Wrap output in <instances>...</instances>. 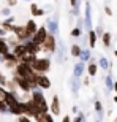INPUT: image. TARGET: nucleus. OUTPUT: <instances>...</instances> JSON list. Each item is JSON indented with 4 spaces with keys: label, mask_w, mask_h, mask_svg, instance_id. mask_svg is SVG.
Returning <instances> with one entry per match:
<instances>
[{
    "label": "nucleus",
    "mask_w": 117,
    "mask_h": 122,
    "mask_svg": "<svg viewBox=\"0 0 117 122\" xmlns=\"http://www.w3.org/2000/svg\"><path fill=\"white\" fill-rule=\"evenodd\" d=\"M5 95H6V87L0 86V100H3V98H5Z\"/></svg>",
    "instance_id": "obj_35"
},
{
    "label": "nucleus",
    "mask_w": 117,
    "mask_h": 122,
    "mask_svg": "<svg viewBox=\"0 0 117 122\" xmlns=\"http://www.w3.org/2000/svg\"><path fill=\"white\" fill-rule=\"evenodd\" d=\"M55 49H57V35L48 33V36L44 38L43 45H41V51L48 52V54H54Z\"/></svg>",
    "instance_id": "obj_2"
},
{
    "label": "nucleus",
    "mask_w": 117,
    "mask_h": 122,
    "mask_svg": "<svg viewBox=\"0 0 117 122\" xmlns=\"http://www.w3.org/2000/svg\"><path fill=\"white\" fill-rule=\"evenodd\" d=\"M73 121H74V122H82V121H86V114H84V113H79V111H78Z\"/></svg>",
    "instance_id": "obj_31"
},
{
    "label": "nucleus",
    "mask_w": 117,
    "mask_h": 122,
    "mask_svg": "<svg viewBox=\"0 0 117 122\" xmlns=\"http://www.w3.org/2000/svg\"><path fill=\"white\" fill-rule=\"evenodd\" d=\"M81 51L82 48L79 45H71V48H70V54H71V57H74V59H79V56H81Z\"/></svg>",
    "instance_id": "obj_22"
},
{
    "label": "nucleus",
    "mask_w": 117,
    "mask_h": 122,
    "mask_svg": "<svg viewBox=\"0 0 117 122\" xmlns=\"http://www.w3.org/2000/svg\"><path fill=\"white\" fill-rule=\"evenodd\" d=\"M93 30H95V33H97L98 36H101V35H103V27H101V25H98V27H97V29H93Z\"/></svg>",
    "instance_id": "obj_36"
},
{
    "label": "nucleus",
    "mask_w": 117,
    "mask_h": 122,
    "mask_svg": "<svg viewBox=\"0 0 117 122\" xmlns=\"http://www.w3.org/2000/svg\"><path fill=\"white\" fill-rule=\"evenodd\" d=\"M84 70H86V62H78L74 63V67H73V76H78L81 78L82 75H84Z\"/></svg>",
    "instance_id": "obj_12"
},
{
    "label": "nucleus",
    "mask_w": 117,
    "mask_h": 122,
    "mask_svg": "<svg viewBox=\"0 0 117 122\" xmlns=\"http://www.w3.org/2000/svg\"><path fill=\"white\" fill-rule=\"evenodd\" d=\"M6 5L13 8V6H16V5H18V0H6Z\"/></svg>",
    "instance_id": "obj_37"
},
{
    "label": "nucleus",
    "mask_w": 117,
    "mask_h": 122,
    "mask_svg": "<svg viewBox=\"0 0 117 122\" xmlns=\"http://www.w3.org/2000/svg\"><path fill=\"white\" fill-rule=\"evenodd\" d=\"M104 84H106V89L108 91H112V86H114V79H112V75L109 73L108 76L104 78Z\"/></svg>",
    "instance_id": "obj_27"
},
{
    "label": "nucleus",
    "mask_w": 117,
    "mask_h": 122,
    "mask_svg": "<svg viewBox=\"0 0 117 122\" xmlns=\"http://www.w3.org/2000/svg\"><path fill=\"white\" fill-rule=\"evenodd\" d=\"M0 8H2V5H0Z\"/></svg>",
    "instance_id": "obj_48"
},
{
    "label": "nucleus",
    "mask_w": 117,
    "mask_h": 122,
    "mask_svg": "<svg viewBox=\"0 0 117 122\" xmlns=\"http://www.w3.org/2000/svg\"><path fill=\"white\" fill-rule=\"evenodd\" d=\"M87 36H89V46H90V49H93L95 46H97V38H98V35L95 33L93 29H90V30H87Z\"/></svg>",
    "instance_id": "obj_17"
},
{
    "label": "nucleus",
    "mask_w": 117,
    "mask_h": 122,
    "mask_svg": "<svg viewBox=\"0 0 117 122\" xmlns=\"http://www.w3.org/2000/svg\"><path fill=\"white\" fill-rule=\"evenodd\" d=\"M116 119H117V117H116Z\"/></svg>",
    "instance_id": "obj_49"
},
{
    "label": "nucleus",
    "mask_w": 117,
    "mask_h": 122,
    "mask_svg": "<svg viewBox=\"0 0 117 122\" xmlns=\"http://www.w3.org/2000/svg\"><path fill=\"white\" fill-rule=\"evenodd\" d=\"M18 100H21L18 97V94H16V92H11V91H8V89H6V95H5V98H3V102L6 105H13V103H16V102H18Z\"/></svg>",
    "instance_id": "obj_10"
},
{
    "label": "nucleus",
    "mask_w": 117,
    "mask_h": 122,
    "mask_svg": "<svg viewBox=\"0 0 117 122\" xmlns=\"http://www.w3.org/2000/svg\"><path fill=\"white\" fill-rule=\"evenodd\" d=\"M46 29H48V33H52V35H58V19L55 18H48L46 19Z\"/></svg>",
    "instance_id": "obj_8"
},
{
    "label": "nucleus",
    "mask_w": 117,
    "mask_h": 122,
    "mask_svg": "<svg viewBox=\"0 0 117 122\" xmlns=\"http://www.w3.org/2000/svg\"><path fill=\"white\" fill-rule=\"evenodd\" d=\"M11 52H13L14 56H16V57H21V56L24 54V52H25V48H24V43H16V45L13 46V48H11Z\"/></svg>",
    "instance_id": "obj_16"
},
{
    "label": "nucleus",
    "mask_w": 117,
    "mask_h": 122,
    "mask_svg": "<svg viewBox=\"0 0 117 122\" xmlns=\"http://www.w3.org/2000/svg\"><path fill=\"white\" fill-rule=\"evenodd\" d=\"M18 121L19 122H29V121H32V119L29 117V116H25V114H19V116H18Z\"/></svg>",
    "instance_id": "obj_33"
},
{
    "label": "nucleus",
    "mask_w": 117,
    "mask_h": 122,
    "mask_svg": "<svg viewBox=\"0 0 117 122\" xmlns=\"http://www.w3.org/2000/svg\"><path fill=\"white\" fill-rule=\"evenodd\" d=\"M104 13L108 14V16H112V10L109 8V6H104Z\"/></svg>",
    "instance_id": "obj_38"
},
{
    "label": "nucleus",
    "mask_w": 117,
    "mask_h": 122,
    "mask_svg": "<svg viewBox=\"0 0 117 122\" xmlns=\"http://www.w3.org/2000/svg\"><path fill=\"white\" fill-rule=\"evenodd\" d=\"M84 30H90L92 29V5L90 2H86L84 5Z\"/></svg>",
    "instance_id": "obj_4"
},
{
    "label": "nucleus",
    "mask_w": 117,
    "mask_h": 122,
    "mask_svg": "<svg viewBox=\"0 0 117 122\" xmlns=\"http://www.w3.org/2000/svg\"><path fill=\"white\" fill-rule=\"evenodd\" d=\"M5 84H6V76H5L3 73H2V70H0V86L5 87Z\"/></svg>",
    "instance_id": "obj_34"
},
{
    "label": "nucleus",
    "mask_w": 117,
    "mask_h": 122,
    "mask_svg": "<svg viewBox=\"0 0 117 122\" xmlns=\"http://www.w3.org/2000/svg\"><path fill=\"white\" fill-rule=\"evenodd\" d=\"M30 13H32V16H33V18H40V16H44L46 11L43 8H40L36 3H33V2H32V3H30Z\"/></svg>",
    "instance_id": "obj_14"
},
{
    "label": "nucleus",
    "mask_w": 117,
    "mask_h": 122,
    "mask_svg": "<svg viewBox=\"0 0 117 122\" xmlns=\"http://www.w3.org/2000/svg\"><path fill=\"white\" fill-rule=\"evenodd\" d=\"M97 63H98V67L101 68V70H109V68H111V63H109V60L106 59V57H100Z\"/></svg>",
    "instance_id": "obj_23"
},
{
    "label": "nucleus",
    "mask_w": 117,
    "mask_h": 122,
    "mask_svg": "<svg viewBox=\"0 0 117 122\" xmlns=\"http://www.w3.org/2000/svg\"><path fill=\"white\" fill-rule=\"evenodd\" d=\"M79 59H81L82 62H89V60L92 59V52H90V49H82Z\"/></svg>",
    "instance_id": "obj_24"
},
{
    "label": "nucleus",
    "mask_w": 117,
    "mask_h": 122,
    "mask_svg": "<svg viewBox=\"0 0 117 122\" xmlns=\"http://www.w3.org/2000/svg\"><path fill=\"white\" fill-rule=\"evenodd\" d=\"M112 89H114V91H116V95H117V81L114 82V86H112Z\"/></svg>",
    "instance_id": "obj_43"
},
{
    "label": "nucleus",
    "mask_w": 117,
    "mask_h": 122,
    "mask_svg": "<svg viewBox=\"0 0 117 122\" xmlns=\"http://www.w3.org/2000/svg\"><path fill=\"white\" fill-rule=\"evenodd\" d=\"M90 84V78H86V79H84V86H89Z\"/></svg>",
    "instance_id": "obj_41"
},
{
    "label": "nucleus",
    "mask_w": 117,
    "mask_h": 122,
    "mask_svg": "<svg viewBox=\"0 0 117 122\" xmlns=\"http://www.w3.org/2000/svg\"><path fill=\"white\" fill-rule=\"evenodd\" d=\"M36 86L41 87L43 91H46V89H51L52 82H51L49 76L46 73H36Z\"/></svg>",
    "instance_id": "obj_6"
},
{
    "label": "nucleus",
    "mask_w": 117,
    "mask_h": 122,
    "mask_svg": "<svg viewBox=\"0 0 117 122\" xmlns=\"http://www.w3.org/2000/svg\"><path fill=\"white\" fill-rule=\"evenodd\" d=\"M24 2H32V0H24Z\"/></svg>",
    "instance_id": "obj_46"
},
{
    "label": "nucleus",
    "mask_w": 117,
    "mask_h": 122,
    "mask_svg": "<svg viewBox=\"0 0 117 122\" xmlns=\"http://www.w3.org/2000/svg\"><path fill=\"white\" fill-rule=\"evenodd\" d=\"M0 14H2L3 18H6V16H10V14H13V13H11V6L6 5V6H3V8H0Z\"/></svg>",
    "instance_id": "obj_29"
},
{
    "label": "nucleus",
    "mask_w": 117,
    "mask_h": 122,
    "mask_svg": "<svg viewBox=\"0 0 117 122\" xmlns=\"http://www.w3.org/2000/svg\"><path fill=\"white\" fill-rule=\"evenodd\" d=\"M0 114H8V105L3 100H0Z\"/></svg>",
    "instance_id": "obj_30"
},
{
    "label": "nucleus",
    "mask_w": 117,
    "mask_h": 122,
    "mask_svg": "<svg viewBox=\"0 0 117 122\" xmlns=\"http://www.w3.org/2000/svg\"><path fill=\"white\" fill-rule=\"evenodd\" d=\"M70 86H71L73 95H78V92H79V87H81V81H79V78H78V76H73L71 79H70Z\"/></svg>",
    "instance_id": "obj_15"
},
{
    "label": "nucleus",
    "mask_w": 117,
    "mask_h": 122,
    "mask_svg": "<svg viewBox=\"0 0 117 122\" xmlns=\"http://www.w3.org/2000/svg\"><path fill=\"white\" fill-rule=\"evenodd\" d=\"M62 121H63V122H70V121H71V117H70V116H63Z\"/></svg>",
    "instance_id": "obj_40"
},
{
    "label": "nucleus",
    "mask_w": 117,
    "mask_h": 122,
    "mask_svg": "<svg viewBox=\"0 0 117 122\" xmlns=\"http://www.w3.org/2000/svg\"><path fill=\"white\" fill-rule=\"evenodd\" d=\"M100 38L103 40V45L106 46V48L111 46V33H109V32H103V35L100 36Z\"/></svg>",
    "instance_id": "obj_26"
},
{
    "label": "nucleus",
    "mask_w": 117,
    "mask_h": 122,
    "mask_svg": "<svg viewBox=\"0 0 117 122\" xmlns=\"http://www.w3.org/2000/svg\"><path fill=\"white\" fill-rule=\"evenodd\" d=\"M30 67L35 73H48L51 70V67H52V62H51L49 57H38L36 56Z\"/></svg>",
    "instance_id": "obj_1"
},
{
    "label": "nucleus",
    "mask_w": 117,
    "mask_h": 122,
    "mask_svg": "<svg viewBox=\"0 0 117 122\" xmlns=\"http://www.w3.org/2000/svg\"><path fill=\"white\" fill-rule=\"evenodd\" d=\"M46 36H48V29H46V25H41V27H38V29H36V32L32 35V41H35L36 45L41 46Z\"/></svg>",
    "instance_id": "obj_5"
},
{
    "label": "nucleus",
    "mask_w": 117,
    "mask_h": 122,
    "mask_svg": "<svg viewBox=\"0 0 117 122\" xmlns=\"http://www.w3.org/2000/svg\"><path fill=\"white\" fill-rule=\"evenodd\" d=\"M114 56H116V57H117V51H114Z\"/></svg>",
    "instance_id": "obj_45"
},
{
    "label": "nucleus",
    "mask_w": 117,
    "mask_h": 122,
    "mask_svg": "<svg viewBox=\"0 0 117 122\" xmlns=\"http://www.w3.org/2000/svg\"><path fill=\"white\" fill-rule=\"evenodd\" d=\"M13 81L16 82V87H18L21 92H24V94H30V91H32V84L27 81V78L19 76V75L13 73Z\"/></svg>",
    "instance_id": "obj_3"
},
{
    "label": "nucleus",
    "mask_w": 117,
    "mask_h": 122,
    "mask_svg": "<svg viewBox=\"0 0 117 122\" xmlns=\"http://www.w3.org/2000/svg\"><path fill=\"white\" fill-rule=\"evenodd\" d=\"M24 48H25V52H30V54H36V56H38V52L41 51V46H40V45H36L35 41H32V40L25 41V43H24Z\"/></svg>",
    "instance_id": "obj_9"
},
{
    "label": "nucleus",
    "mask_w": 117,
    "mask_h": 122,
    "mask_svg": "<svg viewBox=\"0 0 117 122\" xmlns=\"http://www.w3.org/2000/svg\"><path fill=\"white\" fill-rule=\"evenodd\" d=\"M5 87H6L8 91H11V92H16V91H18V87H16V82H14L13 79H6V84H5Z\"/></svg>",
    "instance_id": "obj_28"
},
{
    "label": "nucleus",
    "mask_w": 117,
    "mask_h": 122,
    "mask_svg": "<svg viewBox=\"0 0 117 122\" xmlns=\"http://www.w3.org/2000/svg\"><path fill=\"white\" fill-rule=\"evenodd\" d=\"M36 54H30V52H24L21 57H19V62H24V63H29V65H32V62L35 60Z\"/></svg>",
    "instance_id": "obj_21"
},
{
    "label": "nucleus",
    "mask_w": 117,
    "mask_h": 122,
    "mask_svg": "<svg viewBox=\"0 0 117 122\" xmlns=\"http://www.w3.org/2000/svg\"><path fill=\"white\" fill-rule=\"evenodd\" d=\"M24 29H25V32H27V33L33 35V33L36 32V29H38V24H36L35 19H29L27 22L24 24Z\"/></svg>",
    "instance_id": "obj_13"
},
{
    "label": "nucleus",
    "mask_w": 117,
    "mask_h": 122,
    "mask_svg": "<svg viewBox=\"0 0 117 122\" xmlns=\"http://www.w3.org/2000/svg\"><path fill=\"white\" fill-rule=\"evenodd\" d=\"M36 121H38V122H52V121H54V116H52L49 111H43V113L38 114Z\"/></svg>",
    "instance_id": "obj_18"
},
{
    "label": "nucleus",
    "mask_w": 117,
    "mask_h": 122,
    "mask_svg": "<svg viewBox=\"0 0 117 122\" xmlns=\"http://www.w3.org/2000/svg\"><path fill=\"white\" fill-rule=\"evenodd\" d=\"M114 102H116V103H117V95H116V97H114Z\"/></svg>",
    "instance_id": "obj_44"
},
{
    "label": "nucleus",
    "mask_w": 117,
    "mask_h": 122,
    "mask_svg": "<svg viewBox=\"0 0 117 122\" xmlns=\"http://www.w3.org/2000/svg\"><path fill=\"white\" fill-rule=\"evenodd\" d=\"M10 51H11V48H10L6 38H5V36H0V54L3 56V54H6V52H10Z\"/></svg>",
    "instance_id": "obj_20"
},
{
    "label": "nucleus",
    "mask_w": 117,
    "mask_h": 122,
    "mask_svg": "<svg viewBox=\"0 0 117 122\" xmlns=\"http://www.w3.org/2000/svg\"><path fill=\"white\" fill-rule=\"evenodd\" d=\"M6 35H8V32H6L3 27H2V25H0V36H6Z\"/></svg>",
    "instance_id": "obj_39"
},
{
    "label": "nucleus",
    "mask_w": 117,
    "mask_h": 122,
    "mask_svg": "<svg viewBox=\"0 0 117 122\" xmlns=\"http://www.w3.org/2000/svg\"><path fill=\"white\" fill-rule=\"evenodd\" d=\"M71 113H73V114H76V113H78V106H76V105H74V106L71 108Z\"/></svg>",
    "instance_id": "obj_42"
},
{
    "label": "nucleus",
    "mask_w": 117,
    "mask_h": 122,
    "mask_svg": "<svg viewBox=\"0 0 117 122\" xmlns=\"http://www.w3.org/2000/svg\"><path fill=\"white\" fill-rule=\"evenodd\" d=\"M89 65H87V71H89V76L92 78V76H95L97 75V71H98V63L95 62V59H90L89 60Z\"/></svg>",
    "instance_id": "obj_19"
},
{
    "label": "nucleus",
    "mask_w": 117,
    "mask_h": 122,
    "mask_svg": "<svg viewBox=\"0 0 117 122\" xmlns=\"http://www.w3.org/2000/svg\"><path fill=\"white\" fill-rule=\"evenodd\" d=\"M8 114H13V116H19V114H22L21 100H18V102L13 103V105H10V106H8Z\"/></svg>",
    "instance_id": "obj_11"
},
{
    "label": "nucleus",
    "mask_w": 117,
    "mask_h": 122,
    "mask_svg": "<svg viewBox=\"0 0 117 122\" xmlns=\"http://www.w3.org/2000/svg\"><path fill=\"white\" fill-rule=\"evenodd\" d=\"M0 24H2V19H0Z\"/></svg>",
    "instance_id": "obj_47"
},
{
    "label": "nucleus",
    "mask_w": 117,
    "mask_h": 122,
    "mask_svg": "<svg viewBox=\"0 0 117 122\" xmlns=\"http://www.w3.org/2000/svg\"><path fill=\"white\" fill-rule=\"evenodd\" d=\"M49 113L52 116H60L62 113V105H60V98H58V95H52V102L49 105Z\"/></svg>",
    "instance_id": "obj_7"
},
{
    "label": "nucleus",
    "mask_w": 117,
    "mask_h": 122,
    "mask_svg": "<svg viewBox=\"0 0 117 122\" xmlns=\"http://www.w3.org/2000/svg\"><path fill=\"white\" fill-rule=\"evenodd\" d=\"M70 36H71V38H81L82 36V29L74 25V27L71 29V32H70Z\"/></svg>",
    "instance_id": "obj_25"
},
{
    "label": "nucleus",
    "mask_w": 117,
    "mask_h": 122,
    "mask_svg": "<svg viewBox=\"0 0 117 122\" xmlns=\"http://www.w3.org/2000/svg\"><path fill=\"white\" fill-rule=\"evenodd\" d=\"M93 108H95V111H97V113H100V111H103V105H101V102H100V100H95Z\"/></svg>",
    "instance_id": "obj_32"
}]
</instances>
